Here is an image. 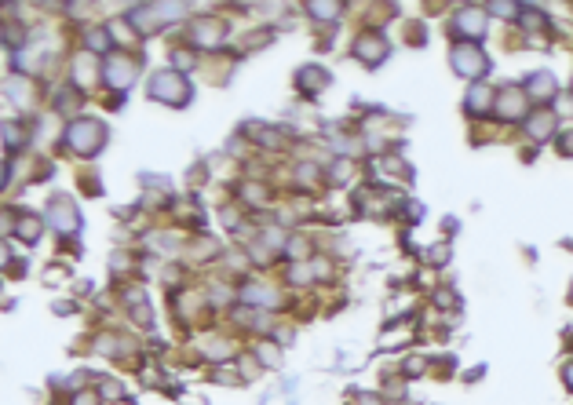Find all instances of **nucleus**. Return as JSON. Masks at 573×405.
Returning a JSON list of instances; mask_svg holds the SVG:
<instances>
[{
  "label": "nucleus",
  "mask_w": 573,
  "mask_h": 405,
  "mask_svg": "<svg viewBox=\"0 0 573 405\" xmlns=\"http://www.w3.org/2000/svg\"><path fill=\"white\" fill-rule=\"evenodd\" d=\"M66 143H70V150L73 154H81V157H92L99 146L106 143V128L99 121H88V117H81V121H73L70 128H66Z\"/></svg>",
  "instance_id": "obj_1"
},
{
  "label": "nucleus",
  "mask_w": 573,
  "mask_h": 405,
  "mask_svg": "<svg viewBox=\"0 0 573 405\" xmlns=\"http://www.w3.org/2000/svg\"><path fill=\"white\" fill-rule=\"evenodd\" d=\"M179 15H186V8L183 4H143V8H135V11H128V19H132V26L143 33V37H150V33H157L168 19H179Z\"/></svg>",
  "instance_id": "obj_2"
},
{
  "label": "nucleus",
  "mask_w": 573,
  "mask_h": 405,
  "mask_svg": "<svg viewBox=\"0 0 573 405\" xmlns=\"http://www.w3.org/2000/svg\"><path fill=\"white\" fill-rule=\"evenodd\" d=\"M150 95L161 99V103H172V106H183L186 99H190V84L179 77V73H172V70H164L157 73L154 81H150Z\"/></svg>",
  "instance_id": "obj_3"
},
{
  "label": "nucleus",
  "mask_w": 573,
  "mask_h": 405,
  "mask_svg": "<svg viewBox=\"0 0 573 405\" xmlns=\"http://www.w3.org/2000/svg\"><path fill=\"white\" fill-rule=\"evenodd\" d=\"M526 110H530L526 88H501V92H496L493 113H496L501 121H522V117H526Z\"/></svg>",
  "instance_id": "obj_4"
},
{
  "label": "nucleus",
  "mask_w": 573,
  "mask_h": 405,
  "mask_svg": "<svg viewBox=\"0 0 573 405\" xmlns=\"http://www.w3.org/2000/svg\"><path fill=\"white\" fill-rule=\"evenodd\" d=\"M486 66H489V62H486V55H482L475 44H456V48H453V70L460 73V77H471V81H475V77H482V73H486Z\"/></svg>",
  "instance_id": "obj_5"
},
{
  "label": "nucleus",
  "mask_w": 573,
  "mask_h": 405,
  "mask_svg": "<svg viewBox=\"0 0 573 405\" xmlns=\"http://www.w3.org/2000/svg\"><path fill=\"white\" fill-rule=\"evenodd\" d=\"M449 33L467 37V41L482 37V33H486V11H482V8H460L453 15V22H449Z\"/></svg>",
  "instance_id": "obj_6"
},
{
  "label": "nucleus",
  "mask_w": 573,
  "mask_h": 405,
  "mask_svg": "<svg viewBox=\"0 0 573 405\" xmlns=\"http://www.w3.org/2000/svg\"><path fill=\"white\" fill-rule=\"evenodd\" d=\"M464 106H467V113H489L496 106V92L486 81H475L471 84V92H467V99H464Z\"/></svg>",
  "instance_id": "obj_7"
},
{
  "label": "nucleus",
  "mask_w": 573,
  "mask_h": 405,
  "mask_svg": "<svg viewBox=\"0 0 573 405\" xmlns=\"http://www.w3.org/2000/svg\"><path fill=\"white\" fill-rule=\"evenodd\" d=\"M103 73H106V81L110 84H128L132 77H135V62L132 59H124V55H106V62H103Z\"/></svg>",
  "instance_id": "obj_8"
},
{
  "label": "nucleus",
  "mask_w": 573,
  "mask_h": 405,
  "mask_svg": "<svg viewBox=\"0 0 573 405\" xmlns=\"http://www.w3.org/2000/svg\"><path fill=\"white\" fill-rule=\"evenodd\" d=\"M190 41H194L197 48H212V44L223 41V26L220 22H212V19H201L197 26L190 30Z\"/></svg>",
  "instance_id": "obj_9"
},
{
  "label": "nucleus",
  "mask_w": 573,
  "mask_h": 405,
  "mask_svg": "<svg viewBox=\"0 0 573 405\" xmlns=\"http://www.w3.org/2000/svg\"><path fill=\"white\" fill-rule=\"evenodd\" d=\"M48 219H52L59 230H77V212H73L70 201H52V208H48Z\"/></svg>",
  "instance_id": "obj_10"
},
{
  "label": "nucleus",
  "mask_w": 573,
  "mask_h": 405,
  "mask_svg": "<svg viewBox=\"0 0 573 405\" xmlns=\"http://www.w3.org/2000/svg\"><path fill=\"white\" fill-rule=\"evenodd\" d=\"M555 92H559V88L552 81V73H533V77L526 81V95L530 99H544V103H547V99H555Z\"/></svg>",
  "instance_id": "obj_11"
},
{
  "label": "nucleus",
  "mask_w": 573,
  "mask_h": 405,
  "mask_svg": "<svg viewBox=\"0 0 573 405\" xmlns=\"http://www.w3.org/2000/svg\"><path fill=\"white\" fill-rule=\"evenodd\" d=\"M384 52H387V44L380 41V37H362L358 41V59L369 62V66H376V62L384 59Z\"/></svg>",
  "instance_id": "obj_12"
},
{
  "label": "nucleus",
  "mask_w": 573,
  "mask_h": 405,
  "mask_svg": "<svg viewBox=\"0 0 573 405\" xmlns=\"http://www.w3.org/2000/svg\"><path fill=\"white\" fill-rule=\"evenodd\" d=\"M526 128H530V135H533V139H547V135L555 132V113H552V110L533 113V117L526 121Z\"/></svg>",
  "instance_id": "obj_13"
},
{
  "label": "nucleus",
  "mask_w": 573,
  "mask_h": 405,
  "mask_svg": "<svg viewBox=\"0 0 573 405\" xmlns=\"http://www.w3.org/2000/svg\"><path fill=\"white\" fill-rule=\"evenodd\" d=\"M325 81H329V73H325V70H318V66H311V70H300V84L307 88V92H322V88H325Z\"/></svg>",
  "instance_id": "obj_14"
},
{
  "label": "nucleus",
  "mask_w": 573,
  "mask_h": 405,
  "mask_svg": "<svg viewBox=\"0 0 573 405\" xmlns=\"http://www.w3.org/2000/svg\"><path fill=\"white\" fill-rule=\"evenodd\" d=\"M19 237H22V241H37V237H41V219H37V216H22L19 219Z\"/></svg>",
  "instance_id": "obj_15"
},
{
  "label": "nucleus",
  "mask_w": 573,
  "mask_h": 405,
  "mask_svg": "<svg viewBox=\"0 0 573 405\" xmlns=\"http://www.w3.org/2000/svg\"><path fill=\"white\" fill-rule=\"evenodd\" d=\"M241 296L252 299V303H278V293H271V288H263V285H245Z\"/></svg>",
  "instance_id": "obj_16"
},
{
  "label": "nucleus",
  "mask_w": 573,
  "mask_h": 405,
  "mask_svg": "<svg viewBox=\"0 0 573 405\" xmlns=\"http://www.w3.org/2000/svg\"><path fill=\"white\" fill-rule=\"evenodd\" d=\"M88 48H92V52H110V30H92L88 33Z\"/></svg>",
  "instance_id": "obj_17"
},
{
  "label": "nucleus",
  "mask_w": 573,
  "mask_h": 405,
  "mask_svg": "<svg viewBox=\"0 0 573 405\" xmlns=\"http://www.w3.org/2000/svg\"><path fill=\"white\" fill-rule=\"evenodd\" d=\"M307 11H311L314 19L325 22V19H336L340 15V4H307Z\"/></svg>",
  "instance_id": "obj_18"
},
{
  "label": "nucleus",
  "mask_w": 573,
  "mask_h": 405,
  "mask_svg": "<svg viewBox=\"0 0 573 405\" xmlns=\"http://www.w3.org/2000/svg\"><path fill=\"white\" fill-rule=\"evenodd\" d=\"M489 11H493V15H504V19H515L518 15L515 4H489Z\"/></svg>",
  "instance_id": "obj_19"
},
{
  "label": "nucleus",
  "mask_w": 573,
  "mask_h": 405,
  "mask_svg": "<svg viewBox=\"0 0 573 405\" xmlns=\"http://www.w3.org/2000/svg\"><path fill=\"white\" fill-rule=\"evenodd\" d=\"M303 252H307V245H303L300 237H296V241L289 245V256H296V259H307V256H303Z\"/></svg>",
  "instance_id": "obj_20"
},
{
  "label": "nucleus",
  "mask_w": 573,
  "mask_h": 405,
  "mask_svg": "<svg viewBox=\"0 0 573 405\" xmlns=\"http://www.w3.org/2000/svg\"><path fill=\"white\" fill-rule=\"evenodd\" d=\"M172 62H175V66H190V55H186V52H175Z\"/></svg>",
  "instance_id": "obj_21"
},
{
  "label": "nucleus",
  "mask_w": 573,
  "mask_h": 405,
  "mask_svg": "<svg viewBox=\"0 0 573 405\" xmlns=\"http://www.w3.org/2000/svg\"><path fill=\"white\" fill-rule=\"evenodd\" d=\"M563 379H566V387L573 391V365H566V369H563Z\"/></svg>",
  "instance_id": "obj_22"
},
{
  "label": "nucleus",
  "mask_w": 573,
  "mask_h": 405,
  "mask_svg": "<svg viewBox=\"0 0 573 405\" xmlns=\"http://www.w3.org/2000/svg\"><path fill=\"white\" fill-rule=\"evenodd\" d=\"M570 303H573V288H570Z\"/></svg>",
  "instance_id": "obj_23"
}]
</instances>
